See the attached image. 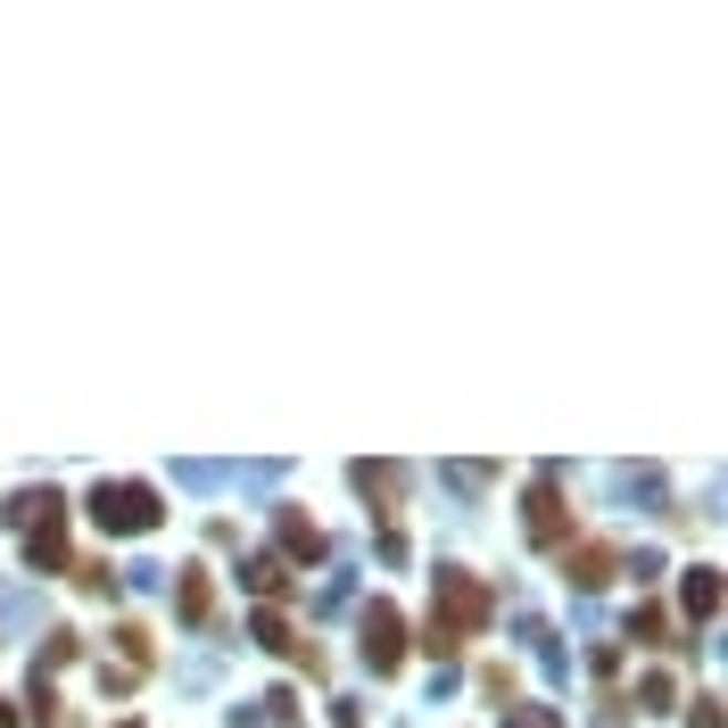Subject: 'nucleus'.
<instances>
[{
  "label": "nucleus",
  "instance_id": "obj_8",
  "mask_svg": "<svg viewBox=\"0 0 728 728\" xmlns=\"http://www.w3.org/2000/svg\"><path fill=\"white\" fill-rule=\"evenodd\" d=\"M513 728H554V713H513Z\"/></svg>",
  "mask_w": 728,
  "mask_h": 728
},
{
  "label": "nucleus",
  "instance_id": "obj_5",
  "mask_svg": "<svg viewBox=\"0 0 728 728\" xmlns=\"http://www.w3.org/2000/svg\"><path fill=\"white\" fill-rule=\"evenodd\" d=\"M571 580H580V587H604V580H613V554H604V547H580V563H571Z\"/></svg>",
  "mask_w": 728,
  "mask_h": 728
},
{
  "label": "nucleus",
  "instance_id": "obj_4",
  "mask_svg": "<svg viewBox=\"0 0 728 728\" xmlns=\"http://www.w3.org/2000/svg\"><path fill=\"white\" fill-rule=\"evenodd\" d=\"M563 530H571V513L554 506V489H539V497H530V539H539V547H554Z\"/></svg>",
  "mask_w": 728,
  "mask_h": 728
},
{
  "label": "nucleus",
  "instance_id": "obj_1",
  "mask_svg": "<svg viewBox=\"0 0 728 728\" xmlns=\"http://www.w3.org/2000/svg\"><path fill=\"white\" fill-rule=\"evenodd\" d=\"M439 604H447V621L430 630V646L447 654L464 630H480V613H489V587H480V580H464V571H439Z\"/></svg>",
  "mask_w": 728,
  "mask_h": 728
},
{
  "label": "nucleus",
  "instance_id": "obj_3",
  "mask_svg": "<svg viewBox=\"0 0 728 728\" xmlns=\"http://www.w3.org/2000/svg\"><path fill=\"white\" fill-rule=\"evenodd\" d=\"M364 663L397 670V613H389V604H364Z\"/></svg>",
  "mask_w": 728,
  "mask_h": 728
},
{
  "label": "nucleus",
  "instance_id": "obj_6",
  "mask_svg": "<svg viewBox=\"0 0 728 728\" xmlns=\"http://www.w3.org/2000/svg\"><path fill=\"white\" fill-rule=\"evenodd\" d=\"M720 604V587H713V571H687V613H713Z\"/></svg>",
  "mask_w": 728,
  "mask_h": 728
},
{
  "label": "nucleus",
  "instance_id": "obj_9",
  "mask_svg": "<svg viewBox=\"0 0 728 728\" xmlns=\"http://www.w3.org/2000/svg\"><path fill=\"white\" fill-rule=\"evenodd\" d=\"M0 728H17V713H9V704H0Z\"/></svg>",
  "mask_w": 728,
  "mask_h": 728
},
{
  "label": "nucleus",
  "instance_id": "obj_2",
  "mask_svg": "<svg viewBox=\"0 0 728 728\" xmlns=\"http://www.w3.org/2000/svg\"><path fill=\"white\" fill-rule=\"evenodd\" d=\"M158 489H133V480H125V489H100L92 497V522L100 530H158Z\"/></svg>",
  "mask_w": 728,
  "mask_h": 728
},
{
  "label": "nucleus",
  "instance_id": "obj_7",
  "mask_svg": "<svg viewBox=\"0 0 728 728\" xmlns=\"http://www.w3.org/2000/svg\"><path fill=\"white\" fill-rule=\"evenodd\" d=\"M183 621H207V580H199V571L183 580Z\"/></svg>",
  "mask_w": 728,
  "mask_h": 728
}]
</instances>
